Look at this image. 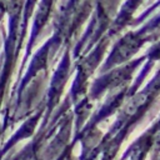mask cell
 Returning <instances> with one entry per match:
<instances>
[{
    "instance_id": "6da1fadb",
    "label": "cell",
    "mask_w": 160,
    "mask_h": 160,
    "mask_svg": "<svg viewBox=\"0 0 160 160\" xmlns=\"http://www.w3.org/2000/svg\"><path fill=\"white\" fill-rule=\"evenodd\" d=\"M138 48H139V41L135 38H130V36L125 38L115 49V52H114L115 61H122L128 59L136 51Z\"/></svg>"
}]
</instances>
